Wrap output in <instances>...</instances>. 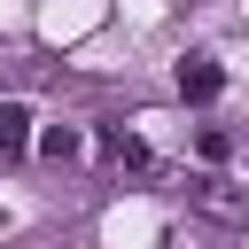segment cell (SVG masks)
<instances>
[{"mask_svg":"<svg viewBox=\"0 0 249 249\" xmlns=\"http://www.w3.org/2000/svg\"><path fill=\"white\" fill-rule=\"evenodd\" d=\"M187 210H202L210 226H249V187H233L218 171H195L187 179Z\"/></svg>","mask_w":249,"mask_h":249,"instance_id":"6da1fadb","label":"cell"},{"mask_svg":"<svg viewBox=\"0 0 249 249\" xmlns=\"http://www.w3.org/2000/svg\"><path fill=\"white\" fill-rule=\"evenodd\" d=\"M101 148H109V163H124V171H163V156H156V140H148L140 124H101Z\"/></svg>","mask_w":249,"mask_h":249,"instance_id":"7a4b0ae2","label":"cell"},{"mask_svg":"<svg viewBox=\"0 0 249 249\" xmlns=\"http://www.w3.org/2000/svg\"><path fill=\"white\" fill-rule=\"evenodd\" d=\"M31 148H39L47 163H70V156H86V124H47Z\"/></svg>","mask_w":249,"mask_h":249,"instance_id":"3957f363","label":"cell"},{"mask_svg":"<svg viewBox=\"0 0 249 249\" xmlns=\"http://www.w3.org/2000/svg\"><path fill=\"white\" fill-rule=\"evenodd\" d=\"M31 124H39V117H31V101H0V148H8V156H16V148H31V140H39V132H31Z\"/></svg>","mask_w":249,"mask_h":249,"instance_id":"277c9868","label":"cell"},{"mask_svg":"<svg viewBox=\"0 0 249 249\" xmlns=\"http://www.w3.org/2000/svg\"><path fill=\"white\" fill-rule=\"evenodd\" d=\"M179 93H187V101H210V93H218V62H210V54H187V62H179Z\"/></svg>","mask_w":249,"mask_h":249,"instance_id":"5b68a950","label":"cell"},{"mask_svg":"<svg viewBox=\"0 0 249 249\" xmlns=\"http://www.w3.org/2000/svg\"><path fill=\"white\" fill-rule=\"evenodd\" d=\"M195 156H202V163H226V132H210V124H195Z\"/></svg>","mask_w":249,"mask_h":249,"instance_id":"8992f818","label":"cell"}]
</instances>
